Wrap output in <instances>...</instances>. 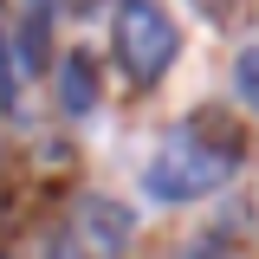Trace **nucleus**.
Wrapping results in <instances>:
<instances>
[{
    "label": "nucleus",
    "mask_w": 259,
    "mask_h": 259,
    "mask_svg": "<svg viewBox=\"0 0 259 259\" xmlns=\"http://www.w3.org/2000/svg\"><path fill=\"white\" fill-rule=\"evenodd\" d=\"M233 168H240V156L227 143H201V130H182V136H168L156 156H149L143 188L156 194V201H201V194L227 188Z\"/></svg>",
    "instance_id": "obj_1"
},
{
    "label": "nucleus",
    "mask_w": 259,
    "mask_h": 259,
    "mask_svg": "<svg viewBox=\"0 0 259 259\" xmlns=\"http://www.w3.org/2000/svg\"><path fill=\"white\" fill-rule=\"evenodd\" d=\"M110 46L123 65L130 84H156L162 71L175 65V20L162 13V0H117V20H110Z\"/></svg>",
    "instance_id": "obj_2"
},
{
    "label": "nucleus",
    "mask_w": 259,
    "mask_h": 259,
    "mask_svg": "<svg viewBox=\"0 0 259 259\" xmlns=\"http://www.w3.org/2000/svg\"><path fill=\"white\" fill-rule=\"evenodd\" d=\"M59 104L71 110V117H84V110L97 104V71H91L84 52H71V59L59 65Z\"/></svg>",
    "instance_id": "obj_3"
},
{
    "label": "nucleus",
    "mask_w": 259,
    "mask_h": 259,
    "mask_svg": "<svg viewBox=\"0 0 259 259\" xmlns=\"http://www.w3.org/2000/svg\"><path fill=\"white\" fill-rule=\"evenodd\" d=\"M233 84H240V97L259 110V46H246V52L233 59Z\"/></svg>",
    "instance_id": "obj_4"
},
{
    "label": "nucleus",
    "mask_w": 259,
    "mask_h": 259,
    "mask_svg": "<svg viewBox=\"0 0 259 259\" xmlns=\"http://www.w3.org/2000/svg\"><path fill=\"white\" fill-rule=\"evenodd\" d=\"M71 7H91V0H71Z\"/></svg>",
    "instance_id": "obj_5"
}]
</instances>
